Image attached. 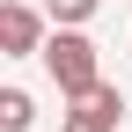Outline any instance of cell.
Wrapping results in <instances>:
<instances>
[{
    "label": "cell",
    "mask_w": 132,
    "mask_h": 132,
    "mask_svg": "<svg viewBox=\"0 0 132 132\" xmlns=\"http://www.w3.org/2000/svg\"><path fill=\"white\" fill-rule=\"evenodd\" d=\"M44 73H52V88L73 103V95H88L95 81H103V52H95V37L88 29H73V22H52V37H44Z\"/></svg>",
    "instance_id": "6da1fadb"
},
{
    "label": "cell",
    "mask_w": 132,
    "mask_h": 132,
    "mask_svg": "<svg viewBox=\"0 0 132 132\" xmlns=\"http://www.w3.org/2000/svg\"><path fill=\"white\" fill-rule=\"evenodd\" d=\"M44 22H52V15H37L29 0H7V7H0V52H7V59H37L44 37H52Z\"/></svg>",
    "instance_id": "7a4b0ae2"
},
{
    "label": "cell",
    "mask_w": 132,
    "mask_h": 132,
    "mask_svg": "<svg viewBox=\"0 0 132 132\" xmlns=\"http://www.w3.org/2000/svg\"><path fill=\"white\" fill-rule=\"evenodd\" d=\"M118 118H125V95L110 81H95L88 95H73V110L59 118V132H118Z\"/></svg>",
    "instance_id": "3957f363"
},
{
    "label": "cell",
    "mask_w": 132,
    "mask_h": 132,
    "mask_svg": "<svg viewBox=\"0 0 132 132\" xmlns=\"http://www.w3.org/2000/svg\"><path fill=\"white\" fill-rule=\"evenodd\" d=\"M29 125H37L29 88H0V132H29Z\"/></svg>",
    "instance_id": "277c9868"
},
{
    "label": "cell",
    "mask_w": 132,
    "mask_h": 132,
    "mask_svg": "<svg viewBox=\"0 0 132 132\" xmlns=\"http://www.w3.org/2000/svg\"><path fill=\"white\" fill-rule=\"evenodd\" d=\"M95 7H103V0H44V15H52V22H73V29H88Z\"/></svg>",
    "instance_id": "5b68a950"
}]
</instances>
